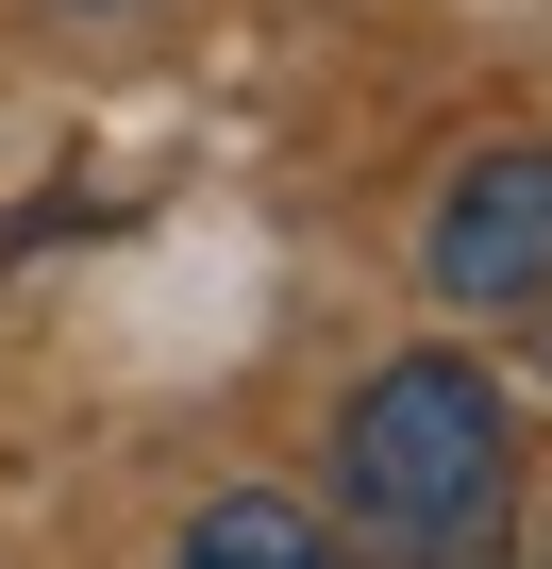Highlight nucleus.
I'll return each mask as SVG.
<instances>
[{"mask_svg":"<svg viewBox=\"0 0 552 569\" xmlns=\"http://www.w3.org/2000/svg\"><path fill=\"white\" fill-rule=\"evenodd\" d=\"M419 284H435L452 319L552 302V134H502V151L452 168V201H435V234H419Z\"/></svg>","mask_w":552,"mask_h":569,"instance_id":"nucleus-2","label":"nucleus"},{"mask_svg":"<svg viewBox=\"0 0 552 569\" xmlns=\"http://www.w3.org/2000/svg\"><path fill=\"white\" fill-rule=\"evenodd\" d=\"M84 18H101V0H84Z\"/></svg>","mask_w":552,"mask_h":569,"instance_id":"nucleus-5","label":"nucleus"},{"mask_svg":"<svg viewBox=\"0 0 552 569\" xmlns=\"http://www.w3.org/2000/svg\"><path fill=\"white\" fill-rule=\"evenodd\" d=\"M168 569H234V552H218V536H184V552H168Z\"/></svg>","mask_w":552,"mask_h":569,"instance_id":"nucleus-4","label":"nucleus"},{"mask_svg":"<svg viewBox=\"0 0 552 569\" xmlns=\"http://www.w3.org/2000/svg\"><path fill=\"white\" fill-rule=\"evenodd\" d=\"M502 502H519V419L469 352H385L335 419V519H369L385 552L452 569V552H502Z\"/></svg>","mask_w":552,"mask_h":569,"instance_id":"nucleus-1","label":"nucleus"},{"mask_svg":"<svg viewBox=\"0 0 552 569\" xmlns=\"http://www.w3.org/2000/svg\"><path fill=\"white\" fill-rule=\"evenodd\" d=\"M452 569H469V552H452Z\"/></svg>","mask_w":552,"mask_h":569,"instance_id":"nucleus-6","label":"nucleus"},{"mask_svg":"<svg viewBox=\"0 0 552 569\" xmlns=\"http://www.w3.org/2000/svg\"><path fill=\"white\" fill-rule=\"evenodd\" d=\"M184 536H218L234 569H335V536H319V519H302L285 486H234V502H201Z\"/></svg>","mask_w":552,"mask_h":569,"instance_id":"nucleus-3","label":"nucleus"}]
</instances>
